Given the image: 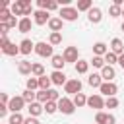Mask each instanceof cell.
I'll return each mask as SVG.
<instances>
[{"label": "cell", "mask_w": 124, "mask_h": 124, "mask_svg": "<svg viewBox=\"0 0 124 124\" xmlns=\"http://www.w3.org/2000/svg\"><path fill=\"white\" fill-rule=\"evenodd\" d=\"M110 52H114L116 56H120V54H124V43L118 39V37H114L112 41H110Z\"/></svg>", "instance_id": "cell-10"}, {"label": "cell", "mask_w": 124, "mask_h": 124, "mask_svg": "<svg viewBox=\"0 0 124 124\" xmlns=\"http://www.w3.org/2000/svg\"><path fill=\"white\" fill-rule=\"evenodd\" d=\"M58 110V103H54V101H48L46 105H45V112L46 114H54Z\"/></svg>", "instance_id": "cell-34"}, {"label": "cell", "mask_w": 124, "mask_h": 124, "mask_svg": "<svg viewBox=\"0 0 124 124\" xmlns=\"http://www.w3.org/2000/svg\"><path fill=\"white\" fill-rule=\"evenodd\" d=\"M37 101H39L41 105H46V103L50 101V95H48V91H45V89H39V91H37Z\"/></svg>", "instance_id": "cell-27"}, {"label": "cell", "mask_w": 124, "mask_h": 124, "mask_svg": "<svg viewBox=\"0 0 124 124\" xmlns=\"http://www.w3.org/2000/svg\"><path fill=\"white\" fill-rule=\"evenodd\" d=\"M48 43H50L52 46H54V45H60V43H62V33H50Z\"/></svg>", "instance_id": "cell-35"}, {"label": "cell", "mask_w": 124, "mask_h": 124, "mask_svg": "<svg viewBox=\"0 0 124 124\" xmlns=\"http://www.w3.org/2000/svg\"><path fill=\"white\" fill-rule=\"evenodd\" d=\"M87 107H91V108H97V110L101 112V108H105V99H103L99 93H95V95L87 97Z\"/></svg>", "instance_id": "cell-7"}, {"label": "cell", "mask_w": 124, "mask_h": 124, "mask_svg": "<svg viewBox=\"0 0 124 124\" xmlns=\"http://www.w3.org/2000/svg\"><path fill=\"white\" fill-rule=\"evenodd\" d=\"M10 108H8V105H0V116H6V112H8Z\"/></svg>", "instance_id": "cell-47"}, {"label": "cell", "mask_w": 124, "mask_h": 124, "mask_svg": "<svg viewBox=\"0 0 124 124\" xmlns=\"http://www.w3.org/2000/svg\"><path fill=\"white\" fill-rule=\"evenodd\" d=\"M87 83H89L91 87H101V85H103V78H101V74H91V76L87 78Z\"/></svg>", "instance_id": "cell-22"}, {"label": "cell", "mask_w": 124, "mask_h": 124, "mask_svg": "<svg viewBox=\"0 0 124 124\" xmlns=\"http://www.w3.org/2000/svg\"><path fill=\"white\" fill-rule=\"evenodd\" d=\"M33 21H35V25H48V21H50V16H48V12L46 10H35V14H33Z\"/></svg>", "instance_id": "cell-6"}, {"label": "cell", "mask_w": 124, "mask_h": 124, "mask_svg": "<svg viewBox=\"0 0 124 124\" xmlns=\"http://www.w3.org/2000/svg\"><path fill=\"white\" fill-rule=\"evenodd\" d=\"M23 107H25V101H23V97H21V95L12 97V101H10V105H8V108H10L12 112H19Z\"/></svg>", "instance_id": "cell-9"}, {"label": "cell", "mask_w": 124, "mask_h": 124, "mask_svg": "<svg viewBox=\"0 0 124 124\" xmlns=\"http://www.w3.org/2000/svg\"><path fill=\"white\" fill-rule=\"evenodd\" d=\"M101 78H103V81H112V79L116 78L114 66H105V68L101 70Z\"/></svg>", "instance_id": "cell-13"}, {"label": "cell", "mask_w": 124, "mask_h": 124, "mask_svg": "<svg viewBox=\"0 0 124 124\" xmlns=\"http://www.w3.org/2000/svg\"><path fill=\"white\" fill-rule=\"evenodd\" d=\"M87 70H89V62L87 60H78L76 62V72L78 74H87Z\"/></svg>", "instance_id": "cell-25"}, {"label": "cell", "mask_w": 124, "mask_h": 124, "mask_svg": "<svg viewBox=\"0 0 124 124\" xmlns=\"http://www.w3.org/2000/svg\"><path fill=\"white\" fill-rule=\"evenodd\" d=\"M17 29H19V33H29V31H31V19H29V17H21Z\"/></svg>", "instance_id": "cell-21"}, {"label": "cell", "mask_w": 124, "mask_h": 124, "mask_svg": "<svg viewBox=\"0 0 124 124\" xmlns=\"http://www.w3.org/2000/svg\"><path fill=\"white\" fill-rule=\"evenodd\" d=\"M23 124H41V122H39L35 116H29V118H25V122H23Z\"/></svg>", "instance_id": "cell-44"}, {"label": "cell", "mask_w": 124, "mask_h": 124, "mask_svg": "<svg viewBox=\"0 0 124 124\" xmlns=\"http://www.w3.org/2000/svg\"><path fill=\"white\" fill-rule=\"evenodd\" d=\"M58 8V2H54V0H48L46 2V12H52V10H56Z\"/></svg>", "instance_id": "cell-40"}, {"label": "cell", "mask_w": 124, "mask_h": 124, "mask_svg": "<svg viewBox=\"0 0 124 124\" xmlns=\"http://www.w3.org/2000/svg\"><path fill=\"white\" fill-rule=\"evenodd\" d=\"M35 54L43 56V58H52L54 52H52V45L50 43H35Z\"/></svg>", "instance_id": "cell-1"}, {"label": "cell", "mask_w": 124, "mask_h": 124, "mask_svg": "<svg viewBox=\"0 0 124 124\" xmlns=\"http://www.w3.org/2000/svg\"><path fill=\"white\" fill-rule=\"evenodd\" d=\"M10 41H8V35H4V37H0V48H4L6 45H8Z\"/></svg>", "instance_id": "cell-46"}, {"label": "cell", "mask_w": 124, "mask_h": 124, "mask_svg": "<svg viewBox=\"0 0 124 124\" xmlns=\"http://www.w3.org/2000/svg\"><path fill=\"white\" fill-rule=\"evenodd\" d=\"M116 62H118V56H116L114 52H110V50H108V52L105 54V64H107V66H114Z\"/></svg>", "instance_id": "cell-29"}, {"label": "cell", "mask_w": 124, "mask_h": 124, "mask_svg": "<svg viewBox=\"0 0 124 124\" xmlns=\"http://www.w3.org/2000/svg\"><path fill=\"white\" fill-rule=\"evenodd\" d=\"M19 52L21 54H31L35 52V43H31V39H23L19 43Z\"/></svg>", "instance_id": "cell-11"}, {"label": "cell", "mask_w": 124, "mask_h": 124, "mask_svg": "<svg viewBox=\"0 0 124 124\" xmlns=\"http://www.w3.org/2000/svg\"><path fill=\"white\" fill-rule=\"evenodd\" d=\"M93 8V2L91 0H79L78 2V12H89Z\"/></svg>", "instance_id": "cell-28"}, {"label": "cell", "mask_w": 124, "mask_h": 124, "mask_svg": "<svg viewBox=\"0 0 124 124\" xmlns=\"http://www.w3.org/2000/svg\"><path fill=\"white\" fill-rule=\"evenodd\" d=\"M17 72H19L21 76H29V74L33 72V62H29V60L17 62Z\"/></svg>", "instance_id": "cell-12"}, {"label": "cell", "mask_w": 124, "mask_h": 124, "mask_svg": "<svg viewBox=\"0 0 124 124\" xmlns=\"http://www.w3.org/2000/svg\"><path fill=\"white\" fill-rule=\"evenodd\" d=\"M27 110H29V116H39L41 112H45V105H41L39 101H35V103H31L29 107H27Z\"/></svg>", "instance_id": "cell-15"}, {"label": "cell", "mask_w": 124, "mask_h": 124, "mask_svg": "<svg viewBox=\"0 0 124 124\" xmlns=\"http://www.w3.org/2000/svg\"><path fill=\"white\" fill-rule=\"evenodd\" d=\"M87 17H89L91 23H99V21L103 19V12H101L99 8H91V10L87 12Z\"/></svg>", "instance_id": "cell-17"}, {"label": "cell", "mask_w": 124, "mask_h": 124, "mask_svg": "<svg viewBox=\"0 0 124 124\" xmlns=\"http://www.w3.org/2000/svg\"><path fill=\"white\" fill-rule=\"evenodd\" d=\"M118 64H120V68L124 70V54H120V56H118Z\"/></svg>", "instance_id": "cell-49"}, {"label": "cell", "mask_w": 124, "mask_h": 124, "mask_svg": "<svg viewBox=\"0 0 124 124\" xmlns=\"http://www.w3.org/2000/svg\"><path fill=\"white\" fill-rule=\"evenodd\" d=\"M48 95H50V101H54V103H58V101H60V97H58V91H54V89H48Z\"/></svg>", "instance_id": "cell-41"}, {"label": "cell", "mask_w": 124, "mask_h": 124, "mask_svg": "<svg viewBox=\"0 0 124 124\" xmlns=\"http://www.w3.org/2000/svg\"><path fill=\"white\" fill-rule=\"evenodd\" d=\"M74 105H76V108H79V107H85L87 105V97L83 95V93H78V95H74Z\"/></svg>", "instance_id": "cell-24"}, {"label": "cell", "mask_w": 124, "mask_h": 124, "mask_svg": "<svg viewBox=\"0 0 124 124\" xmlns=\"http://www.w3.org/2000/svg\"><path fill=\"white\" fill-rule=\"evenodd\" d=\"M99 91H101L103 95H107V97H116V93H118V85L112 83V81H103V85L99 87Z\"/></svg>", "instance_id": "cell-5"}, {"label": "cell", "mask_w": 124, "mask_h": 124, "mask_svg": "<svg viewBox=\"0 0 124 124\" xmlns=\"http://www.w3.org/2000/svg\"><path fill=\"white\" fill-rule=\"evenodd\" d=\"M21 97H23V101H25V103H29V105L37 101V93H35V91H29V89H25V91L21 93Z\"/></svg>", "instance_id": "cell-26"}, {"label": "cell", "mask_w": 124, "mask_h": 124, "mask_svg": "<svg viewBox=\"0 0 124 124\" xmlns=\"http://www.w3.org/2000/svg\"><path fill=\"white\" fill-rule=\"evenodd\" d=\"M107 52H108V46H107L105 43H101V41H99V43H95V45H93V56H103V58H105V54H107Z\"/></svg>", "instance_id": "cell-18"}, {"label": "cell", "mask_w": 124, "mask_h": 124, "mask_svg": "<svg viewBox=\"0 0 124 124\" xmlns=\"http://www.w3.org/2000/svg\"><path fill=\"white\" fill-rule=\"evenodd\" d=\"M105 107L107 108H116L118 107V99L116 97H107L105 99Z\"/></svg>", "instance_id": "cell-37"}, {"label": "cell", "mask_w": 124, "mask_h": 124, "mask_svg": "<svg viewBox=\"0 0 124 124\" xmlns=\"http://www.w3.org/2000/svg\"><path fill=\"white\" fill-rule=\"evenodd\" d=\"M58 110H60L62 114H74L76 105H74L72 99H68V97H60V101H58Z\"/></svg>", "instance_id": "cell-3"}, {"label": "cell", "mask_w": 124, "mask_h": 124, "mask_svg": "<svg viewBox=\"0 0 124 124\" xmlns=\"http://www.w3.org/2000/svg\"><path fill=\"white\" fill-rule=\"evenodd\" d=\"M50 85H52V79H50V76H41V78H39V87H41V89L48 91V89H50Z\"/></svg>", "instance_id": "cell-23"}, {"label": "cell", "mask_w": 124, "mask_h": 124, "mask_svg": "<svg viewBox=\"0 0 124 124\" xmlns=\"http://www.w3.org/2000/svg\"><path fill=\"white\" fill-rule=\"evenodd\" d=\"M0 99H2V105H10V101H12V99L8 97V93H2V95H0Z\"/></svg>", "instance_id": "cell-43"}, {"label": "cell", "mask_w": 124, "mask_h": 124, "mask_svg": "<svg viewBox=\"0 0 124 124\" xmlns=\"http://www.w3.org/2000/svg\"><path fill=\"white\" fill-rule=\"evenodd\" d=\"M8 31H10V27H8L6 23H0V35L4 37V35H8Z\"/></svg>", "instance_id": "cell-42"}, {"label": "cell", "mask_w": 124, "mask_h": 124, "mask_svg": "<svg viewBox=\"0 0 124 124\" xmlns=\"http://www.w3.org/2000/svg\"><path fill=\"white\" fill-rule=\"evenodd\" d=\"M35 78H41V76H45V68H43V64H39V62H33V72H31Z\"/></svg>", "instance_id": "cell-31"}, {"label": "cell", "mask_w": 124, "mask_h": 124, "mask_svg": "<svg viewBox=\"0 0 124 124\" xmlns=\"http://www.w3.org/2000/svg\"><path fill=\"white\" fill-rule=\"evenodd\" d=\"M6 25H8L10 29H12V27H16V25H19V19H17L16 16H12V17L8 19V23H6Z\"/></svg>", "instance_id": "cell-39"}, {"label": "cell", "mask_w": 124, "mask_h": 124, "mask_svg": "<svg viewBox=\"0 0 124 124\" xmlns=\"http://www.w3.org/2000/svg\"><path fill=\"white\" fill-rule=\"evenodd\" d=\"M27 89H29V91L41 89V87H39V78H27Z\"/></svg>", "instance_id": "cell-33"}, {"label": "cell", "mask_w": 124, "mask_h": 124, "mask_svg": "<svg viewBox=\"0 0 124 124\" xmlns=\"http://www.w3.org/2000/svg\"><path fill=\"white\" fill-rule=\"evenodd\" d=\"M62 23H64L62 17H50V21H48L50 33H60V31H62Z\"/></svg>", "instance_id": "cell-14"}, {"label": "cell", "mask_w": 124, "mask_h": 124, "mask_svg": "<svg viewBox=\"0 0 124 124\" xmlns=\"http://www.w3.org/2000/svg\"><path fill=\"white\" fill-rule=\"evenodd\" d=\"M50 64H52V68H54V70L62 72V68H64L66 60H64V56H62V54H54V56L50 58Z\"/></svg>", "instance_id": "cell-19"}, {"label": "cell", "mask_w": 124, "mask_h": 124, "mask_svg": "<svg viewBox=\"0 0 124 124\" xmlns=\"http://www.w3.org/2000/svg\"><path fill=\"white\" fill-rule=\"evenodd\" d=\"M89 64H93V68H101V70H103V68L107 66V64H105V58H103V56H93V60H91Z\"/></svg>", "instance_id": "cell-32"}, {"label": "cell", "mask_w": 124, "mask_h": 124, "mask_svg": "<svg viewBox=\"0 0 124 124\" xmlns=\"http://www.w3.org/2000/svg\"><path fill=\"white\" fill-rule=\"evenodd\" d=\"M46 2H48V0H37V6H39V10H46Z\"/></svg>", "instance_id": "cell-45"}, {"label": "cell", "mask_w": 124, "mask_h": 124, "mask_svg": "<svg viewBox=\"0 0 124 124\" xmlns=\"http://www.w3.org/2000/svg\"><path fill=\"white\" fill-rule=\"evenodd\" d=\"M64 60L66 62H78L79 60V54H78V46H66L64 52H62Z\"/></svg>", "instance_id": "cell-8"}, {"label": "cell", "mask_w": 124, "mask_h": 124, "mask_svg": "<svg viewBox=\"0 0 124 124\" xmlns=\"http://www.w3.org/2000/svg\"><path fill=\"white\" fill-rule=\"evenodd\" d=\"M107 116H108L107 112H97V114H95V122H97V124H105V122H107Z\"/></svg>", "instance_id": "cell-38"}, {"label": "cell", "mask_w": 124, "mask_h": 124, "mask_svg": "<svg viewBox=\"0 0 124 124\" xmlns=\"http://www.w3.org/2000/svg\"><path fill=\"white\" fill-rule=\"evenodd\" d=\"M64 91L70 93V95H78V93H81V81H79L78 78H76V79H68L66 85H64Z\"/></svg>", "instance_id": "cell-4"}, {"label": "cell", "mask_w": 124, "mask_h": 124, "mask_svg": "<svg viewBox=\"0 0 124 124\" xmlns=\"http://www.w3.org/2000/svg\"><path fill=\"white\" fill-rule=\"evenodd\" d=\"M23 122H25V118L21 116V112H12V116L8 120V124H23Z\"/></svg>", "instance_id": "cell-30"}, {"label": "cell", "mask_w": 124, "mask_h": 124, "mask_svg": "<svg viewBox=\"0 0 124 124\" xmlns=\"http://www.w3.org/2000/svg\"><path fill=\"white\" fill-rule=\"evenodd\" d=\"M108 14H110V17H118V16H122V8L116 6V4H112V6L108 8Z\"/></svg>", "instance_id": "cell-36"}, {"label": "cell", "mask_w": 124, "mask_h": 124, "mask_svg": "<svg viewBox=\"0 0 124 124\" xmlns=\"http://www.w3.org/2000/svg\"><path fill=\"white\" fill-rule=\"evenodd\" d=\"M78 14H79V12H78V8H72V6H62L58 16H60L64 21H76V19H78Z\"/></svg>", "instance_id": "cell-2"}, {"label": "cell", "mask_w": 124, "mask_h": 124, "mask_svg": "<svg viewBox=\"0 0 124 124\" xmlns=\"http://www.w3.org/2000/svg\"><path fill=\"white\" fill-rule=\"evenodd\" d=\"M122 17H124V8H122Z\"/></svg>", "instance_id": "cell-50"}, {"label": "cell", "mask_w": 124, "mask_h": 124, "mask_svg": "<svg viewBox=\"0 0 124 124\" xmlns=\"http://www.w3.org/2000/svg\"><path fill=\"white\" fill-rule=\"evenodd\" d=\"M50 79H52V83L54 85H66V76H64V72H58V70H54L52 74H50Z\"/></svg>", "instance_id": "cell-16"}, {"label": "cell", "mask_w": 124, "mask_h": 124, "mask_svg": "<svg viewBox=\"0 0 124 124\" xmlns=\"http://www.w3.org/2000/svg\"><path fill=\"white\" fill-rule=\"evenodd\" d=\"M105 124H116V118H114L112 114H108V116H107V122H105Z\"/></svg>", "instance_id": "cell-48"}, {"label": "cell", "mask_w": 124, "mask_h": 124, "mask_svg": "<svg viewBox=\"0 0 124 124\" xmlns=\"http://www.w3.org/2000/svg\"><path fill=\"white\" fill-rule=\"evenodd\" d=\"M2 52L6 54V56H16V54H19V45H14V43H8L4 48H2Z\"/></svg>", "instance_id": "cell-20"}, {"label": "cell", "mask_w": 124, "mask_h": 124, "mask_svg": "<svg viewBox=\"0 0 124 124\" xmlns=\"http://www.w3.org/2000/svg\"><path fill=\"white\" fill-rule=\"evenodd\" d=\"M122 31H124V21H122Z\"/></svg>", "instance_id": "cell-51"}]
</instances>
